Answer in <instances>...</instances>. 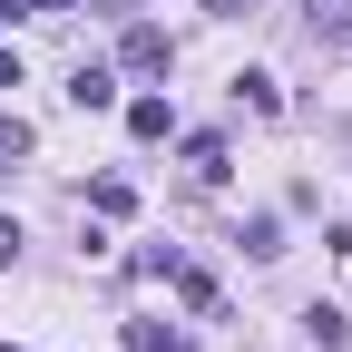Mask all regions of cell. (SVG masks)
<instances>
[{
	"mask_svg": "<svg viewBox=\"0 0 352 352\" xmlns=\"http://www.w3.org/2000/svg\"><path fill=\"white\" fill-rule=\"evenodd\" d=\"M127 127H138V138H166L176 108H166V98H138V108H127Z\"/></svg>",
	"mask_w": 352,
	"mask_h": 352,
	"instance_id": "cell-9",
	"label": "cell"
},
{
	"mask_svg": "<svg viewBox=\"0 0 352 352\" xmlns=\"http://www.w3.org/2000/svg\"><path fill=\"white\" fill-rule=\"evenodd\" d=\"M303 30H314V39H352V0H314Z\"/></svg>",
	"mask_w": 352,
	"mask_h": 352,
	"instance_id": "cell-4",
	"label": "cell"
},
{
	"mask_svg": "<svg viewBox=\"0 0 352 352\" xmlns=\"http://www.w3.org/2000/svg\"><path fill=\"white\" fill-rule=\"evenodd\" d=\"M235 245H245V254H254V264H274V254H284V226H274V215H254V226H245V235H235Z\"/></svg>",
	"mask_w": 352,
	"mask_h": 352,
	"instance_id": "cell-7",
	"label": "cell"
},
{
	"mask_svg": "<svg viewBox=\"0 0 352 352\" xmlns=\"http://www.w3.org/2000/svg\"><path fill=\"white\" fill-rule=\"evenodd\" d=\"M235 98H245V108H264V118H274V108H284V88H274V78H264V69H245V78H235Z\"/></svg>",
	"mask_w": 352,
	"mask_h": 352,
	"instance_id": "cell-8",
	"label": "cell"
},
{
	"mask_svg": "<svg viewBox=\"0 0 352 352\" xmlns=\"http://www.w3.org/2000/svg\"><path fill=\"white\" fill-rule=\"evenodd\" d=\"M127 352H196L176 323H127Z\"/></svg>",
	"mask_w": 352,
	"mask_h": 352,
	"instance_id": "cell-5",
	"label": "cell"
},
{
	"mask_svg": "<svg viewBox=\"0 0 352 352\" xmlns=\"http://www.w3.org/2000/svg\"><path fill=\"white\" fill-rule=\"evenodd\" d=\"M88 206H98V215H138V186H127V176H98V186H88Z\"/></svg>",
	"mask_w": 352,
	"mask_h": 352,
	"instance_id": "cell-6",
	"label": "cell"
},
{
	"mask_svg": "<svg viewBox=\"0 0 352 352\" xmlns=\"http://www.w3.org/2000/svg\"><path fill=\"white\" fill-rule=\"evenodd\" d=\"M118 59H127V69H166L176 50H166V30H147V20H138V30L118 39Z\"/></svg>",
	"mask_w": 352,
	"mask_h": 352,
	"instance_id": "cell-1",
	"label": "cell"
},
{
	"mask_svg": "<svg viewBox=\"0 0 352 352\" xmlns=\"http://www.w3.org/2000/svg\"><path fill=\"white\" fill-rule=\"evenodd\" d=\"M10 264H20V226L0 215V274H10Z\"/></svg>",
	"mask_w": 352,
	"mask_h": 352,
	"instance_id": "cell-11",
	"label": "cell"
},
{
	"mask_svg": "<svg viewBox=\"0 0 352 352\" xmlns=\"http://www.w3.org/2000/svg\"><path fill=\"white\" fill-rule=\"evenodd\" d=\"M10 88H20V59H10V50H0V98H10Z\"/></svg>",
	"mask_w": 352,
	"mask_h": 352,
	"instance_id": "cell-13",
	"label": "cell"
},
{
	"mask_svg": "<svg viewBox=\"0 0 352 352\" xmlns=\"http://www.w3.org/2000/svg\"><path fill=\"white\" fill-rule=\"evenodd\" d=\"M206 10H215V20H245V10H254V0H206Z\"/></svg>",
	"mask_w": 352,
	"mask_h": 352,
	"instance_id": "cell-12",
	"label": "cell"
},
{
	"mask_svg": "<svg viewBox=\"0 0 352 352\" xmlns=\"http://www.w3.org/2000/svg\"><path fill=\"white\" fill-rule=\"evenodd\" d=\"M0 352H20V342H0Z\"/></svg>",
	"mask_w": 352,
	"mask_h": 352,
	"instance_id": "cell-16",
	"label": "cell"
},
{
	"mask_svg": "<svg viewBox=\"0 0 352 352\" xmlns=\"http://www.w3.org/2000/svg\"><path fill=\"white\" fill-rule=\"evenodd\" d=\"M69 98H78V108H108V98H118V78H108L98 59H78V69H69Z\"/></svg>",
	"mask_w": 352,
	"mask_h": 352,
	"instance_id": "cell-2",
	"label": "cell"
},
{
	"mask_svg": "<svg viewBox=\"0 0 352 352\" xmlns=\"http://www.w3.org/2000/svg\"><path fill=\"white\" fill-rule=\"evenodd\" d=\"M303 333H314V352H342V342H352V314H333V303H314V314H303Z\"/></svg>",
	"mask_w": 352,
	"mask_h": 352,
	"instance_id": "cell-3",
	"label": "cell"
},
{
	"mask_svg": "<svg viewBox=\"0 0 352 352\" xmlns=\"http://www.w3.org/2000/svg\"><path fill=\"white\" fill-rule=\"evenodd\" d=\"M20 10H69V0H20Z\"/></svg>",
	"mask_w": 352,
	"mask_h": 352,
	"instance_id": "cell-14",
	"label": "cell"
},
{
	"mask_svg": "<svg viewBox=\"0 0 352 352\" xmlns=\"http://www.w3.org/2000/svg\"><path fill=\"white\" fill-rule=\"evenodd\" d=\"M10 10H20V0H0V20H10Z\"/></svg>",
	"mask_w": 352,
	"mask_h": 352,
	"instance_id": "cell-15",
	"label": "cell"
},
{
	"mask_svg": "<svg viewBox=\"0 0 352 352\" xmlns=\"http://www.w3.org/2000/svg\"><path fill=\"white\" fill-rule=\"evenodd\" d=\"M176 294H186L196 314H215V274H196V264H176Z\"/></svg>",
	"mask_w": 352,
	"mask_h": 352,
	"instance_id": "cell-10",
	"label": "cell"
}]
</instances>
